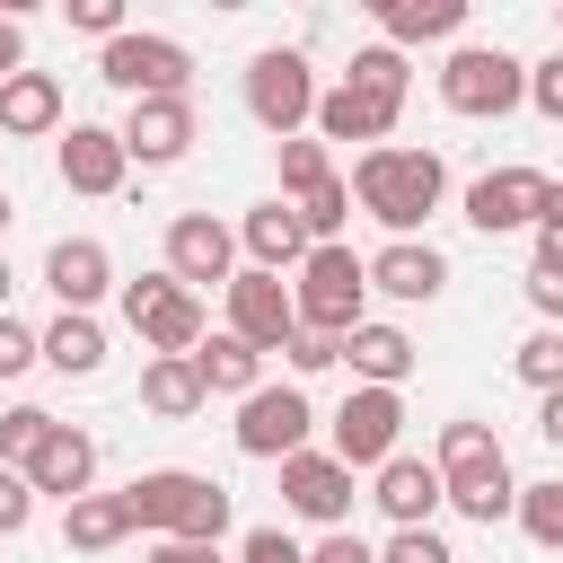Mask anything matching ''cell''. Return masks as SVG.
Returning a JSON list of instances; mask_svg holds the SVG:
<instances>
[{
    "label": "cell",
    "mask_w": 563,
    "mask_h": 563,
    "mask_svg": "<svg viewBox=\"0 0 563 563\" xmlns=\"http://www.w3.org/2000/svg\"><path fill=\"white\" fill-rule=\"evenodd\" d=\"M352 194H361V211H369L378 229L413 238V229L440 211L449 167H440V150H396V141H378V150H361V158H352Z\"/></svg>",
    "instance_id": "cell-1"
},
{
    "label": "cell",
    "mask_w": 563,
    "mask_h": 563,
    "mask_svg": "<svg viewBox=\"0 0 563 563\" xmlns=\"http://www.w3.org/2000/svg\"><path fill=\"white\" fill-rule=\"evenodd\" d=\"M290 299H299V325H317V334H352L361 308H369V255H352V246H308Z\"/></svg>",
    "instance_id": "cell-2"
},
{
    "label": "cell",
    "mask_w": 563,
    "mask_h": 563,
    "mask_svg": "<svg viewBox=\"0 0 563 563\" xmlns=\"http://www.w3.org/2000/svg\"><path fill=\"white\" fill-rule=\"evenodd\" d=\"M440 106L449 114H510V106H528V62L519 53H501V44H457L449 62H440Z\"/></svg>",
    "instance_id": "cell-3"
},
{
    "label": "cell",
    "mask_w": 563,
    "mask_h": 563,
    "mask_svg": "<svg viewBox=\"0 0 563 563\" xmlns=\"http://www.w3.org/2000/svg\"><path fill=\"white\" fill-rule=\"evenodd\" d=\"M317 70H308V53H290V44H264L255 62H246V114L273 132V141H299V123H317Z\"/></svg>",
    "instance_id": "cell-4"
},
{
    "label": "cell",
    "mask_w": 563,
    "mask_h": 563,
    "mask_svg": "<svg viewBox=\"0 0 563 563\" xmlns=\"http://www.w3.org/2000/svg\"><path fill=\"white\" fill-rule=\"evenodd\" d=\"M97 79L123 88L132 106H141V97H185V88H194V53H185L176 35H141V26H123V35L97 53Z\"/></svg>",
    "instance_id": "cell-5"
},
{
    "label": "cell",
    "mask_w": 563,
    "mask_h": 563,
    "mask_svg": "<svg viewBox=\"0 0 563 563\" xmlns=\"http://www.w3.org/2000/svg\"><path fill=\"white\" fill-rule=\"evenodd\" d=\"M229 334L255 343V352H290V334H299V299H290V282L246 264V273L229 282Z\"/></svg>",
    "instance_id": "cell-6"
},
{
    "label": "cell",
    "mask_w": 563,
    "mask_h": 563,
    "mask_svg": "<svg viewBox=\"0 0 563 563\" xmlns=\"http://www.w3.org/2000/svg\"><path fill=\"white\" fill-rule=\"evenodd\" d=\"M396 431H405V396L396 387H352L334 405V457L343 466H387L396 457Z\"/></svg>",
    "instance_id": "cell-7"
},
{
    "label": "cell",
    "mask_w": 563,
    "mask_h": 563,
    "mask_svg": "<svg viewBox=\"0 0 563 563\" xmlns=\"http://www.w3.org/2000/svg\"><path fill=\"white\" fill-rule=\"evenodd\" d=\"M545 185H554V176H537V167H493V176H475V185H466V220H475L484 238L537 229V211H545Z\"/></svg>",
    "instance_id": "cell-8"
},
{
    "label": "cell",
    "mask_w": 563,
    "mask_h": 563,
    "mask_svg": "<svg viewBox=\"0 0 563 563\" xmlns=\"http://www.w3.org/2000/svg\"><path fill=\"white\" fill-rule=\"evenodd\" d=\"M308 396L299 387H255L246 405H238V449L246 457H299L308 449Z\"/></svg>",
    "instance_id": "cell-9"
},
{
    "label": "cell",
    "mask_w": 563,
    "mask_h": 563,
    "mask_svg": "<svg viewBox=\"0 0 563 563\" xmlns=\"http://www.w3.org/2000/svg\"><path fill=\"white\" fill-rule=\"evenodd\" d=\"M282 501L317 528H343L352 519V466L334 449H299V457H282Z\"/></svg>",
    "instance_id": "cell-10"
},
{
    "label": "cell",
    "mask_w": 563,
    "mask_h": 563,
    "mask_svg": "<svg viewBox=\"0 0 563 563\" xmlns=\"http://www.w3.org/2000/svg\"><path fill=\"white\" fill-rule=\"evenodd\" d=\"M53 167H62V185H70V194H123L132 150H123V132H114V123H70V132H62V150H53Z\"/></svg>",
    "instance_id": "cell-11"
},
{
    "label": "cell",
    "mask_w": 563,
    "mask_h": 563,
    "mask_svg": "<svg viewBox=\"0 0 563 563\" xmlns=\"http://www.w3.org/2000/svg\"><path fill=\"white\" fill-rule=\"evenodd\" d=\"M167 273L194 290V282H238V238L211 220V211H176L167 220Z\"/></svg>",
    "instance_id": "cell-12"
},
{
    "label": "cell",
    "mask_w": 563,
    "mask_h": 563,
    "mask_svg": "<svg viewBox=\"0 0 563 563\" xmlns=\"http://www.w3.org/2000/svg\"><path fill=\"white\" fill-rule=\"evenodd\" d=\"M114 132H123V150H132L141 167H176V158L194 150V97H141Z\"/></svg>",
    "instance_id": "cell-13"
},
{
    "label": "cell",
    "mask_w": 563,
    "mask_h": 563,
    "mask_svg": "<svg viewBox=\"0 0 563 563\" xmlns=\"http://www.w3.org/2000/svg\"><path fill=\"white\" fill-rule=\"evenodd\" d=\"M44 290H53L62 308L97 317V299L114 290V255H106L97 238H53V255H44Z\"/></svg>",
    "instance_id": "cell-14"
},
{
    "label": "cell",
    "mask_w": 563,
    "mask_h": 563,
    "mask_svg": "<svg viewBox=\"0 0 563 563\" xmlns=\"http://www.w3.org/2000/svg\"><path fill=\"white\" fill-rule=\"evenodd\" d=\"M18 475H26L35 493H62V510H70V501H88V484H97V440L70 431V422H53V440H44Z\"/></svg>",
    "instance_id": "cell-15"
},
{
    "label": "cell",
    "mask_w": 563,
    "mask_h": 563,
    "mask_svg": "<svg viewBox=\"0 0 563 563\" xmlns=\"http://www.w3.org/2000/svg\"><path fill=\"white\" fill-rule=\"evenodd\" d=\"M238 246L255 255V273H282V264L299 273V264H308V220H299V202H282V194L255 202V211L238 220Z\"/></svg>",
    "instance_id": "cell-16"
},
{
    "label": "cell",
    "mask_w": 563,
    "mask_h": 563,
    "mask_svg": "<svg viewBox=\"0 0 563 563\" xmlns=\"http://www.w3.org/2000/svg\"><path fill=\"white\" fill-rule=\"evenodd\" d=\"M369 290H387V299H440L449 290V255L422 246V238H387L369 255Z\"/></svg>",
    "instance_id": "cell-17"
},
{
    "label": "cell",
    "mask_w": 563,
    "mask_h": 563,
    "mask_svg": "<svg viewBox=\"0 0 563 563\" xmlns=\"http://www.w3.org/2000/svg\"><path fill=\"white\" fill-rule=\"evenodd\" d=\"M369 501H378L396 528H431V510L449 501V484H440L431 457H405V449H396V457L378 466V493H369Z\"/></svg>",
    "instance_id": "cell-18"
},
{
    "label": "cell",
    "mask_w": 563,
    "mask_h": 563,
    "mask_svg": "<svg viewBox=\"0 0 563 563\" xmlns=\"http://www.w3.org/2000/svg\"><path fill=\"white\" fill-rule=\"evenodd\" d=\"M202 484H211V475H185V466H150V475H132V484H123V501H132V528H150V537H176V528H185V510L202 501Z\"/></svg>",
    "instance_id": "cell-19"
},
{
    "label": "cell",
    "mask_w": 563,
    "mask_h": 563,
    "mask_svg": "<svg viewBox=\"0 0 563 563\" xmlns=\"http://www.w3.org/2000/svg\"><path fill=\"white\" fill-rule=\"evenodd\" d=\"M343 361H352V378H361V387H405L422 352H413V334H405V325H378V317H361V325L343 334Z\"/></svg>",
    "instance_id": "cell-20"
},
{
    "label": "cell",
    "mask_w": 563,
    "mask_h": 563,
    "mask_svg": "<svg viewBox=\"0 0 563 563\" xmlns=\"http://www.w3.org/2000/svg\"><path fill=\"white\" fill-rule=\"evenodd\" d=\"M440 484H449V510H466L475 528H493V519H510V510H519V475H510V457L457 466V475H440Z\"/></svg>",
    "instance_id": "cell-21"
},
{
    "label": "cell",
    "mask_w": 563,
    "mask_h": 563,
    "mask_svg": "<svg viewBox=\"0 0 563 563\" xmlns=\"http://www.w3.org/2000/svg\"><path fill=\"white\" fill-rule=\"evenodd\" d=\"M53 123H62V79H53V70L0 79V141H35V132H53Z\"/></svg>",
    "instance_id": "cell-22"
},
{
    "label": "cell",
    "mask_w": 563,
    "mask_h": 563,
    "mask_svg": "<svg viewBox=\"0 0 563 563\" xmlns=\"http://www.w3.org/2000/svg\"><path fill=\"white\" fill-rule=\"evenodd\" d=\"M194 369H202V387H211V396H238V405L264 387V352H255V343H238L229 325H220V334L194 352Z\"/></svg>",
    "instance_id": "cell-23"
},
{
    "label": "cell",
    "mask_w": 563,
    "mask_h": 563,
    "mask_svg": "<svg viewBox=\"0 0 563 563\" xmlns=\"http://www.w3.org/2000/svg\"><path fill=\"white\" fill-rule=\"evenodd\" d=\"M123 537H132V501H123V493H88V501L62 510V545H70V554H106V545H123Z\"/></svg>",
    "instance_id": "cell-24"
},
{
    "label": "cell",
    "mask_w": 563,
    "mask_h": 563,
    "mask_svg": "<svg viewBox=\"0 0 563 563\" xmlns=\"http://www.w3.org/2000/svg\"><path fill=\"white\" fill-rule=\"evenodd\" d=\"M378 26H387L396 53L405 44H440V35L466 26V0H378Z\"/></svg>",
    "instance_id": "cell-25"
},
{
    "label": "cell",
    "mask_w": 563,
    "mask_h": 563,
    "mask_svg": "<svg viewBox=\"0 0 563 563\" xmlns=\"http://www.w3.org/2000/svg\"><path fill=\"white\" fill-rule=\"evenodd\" d=\"M387 132H396V114L369 106L361 88H325V97H317V141H369V150H378Z\"/></svg>",
    "instance_id": "cell-26"
},
{
    "label": "cell",
    "mask_w": 563,
    "mask_h": 563,
    "mask_svg": "<svg viewBox=\"0 0 563 563\" xmlns=\"http://www.w3.org/2000/svg\"><path fill=\"white\" fill-rule=\"evenodd\" d=\"M44 361H53L62 378H97V369H106V325L79 317V308H62V317L44 325Z\"/></svg>",
    "instance_id": "cell-27"
},
{
    "label": "cell",
    "mask_w": 563,
    "mask_h": 563,
    "mask_svg": "<svg viewBox=\"0 0 563 563\" xmlns=\"http://www.w3.org/2000/svg\"><path fill=\"white\" fill-rule=\"evenodd\" d=\"M141 405H150L158 422H185V413L211 405V387H202L194 361H150V369H141Z\"/></svg>",
    "instance_id": "cell-28"
},
{
    "label": "cell",
    "mask_w": 563,
    "mask_h": 563,
    "mask_svg": "<svg viewBox=\"0 0 563 563\" xmlns=\"http://www.w3.org/2000/svg\"><path fill=\"white\" fill-rule=\"evenodd\" d=\"M343 88H361L369 106H387V114H396V106H405V53H396V44H361V53H352V70H343Z\"/></svg>",
    "instance_id": "cell-29"
},
{
    "label": "cell",
    "mask_w": 563,
    "mask_h": 563,
    "mask_svg": "<svg viewBox=\"0 0 563 563\" xmlns=\"http://www.w3.org/2000/svg\"><path fill=\"white\" fill-rule=\"evenodd\" d=\"M510 519L528 528V545L563 554V475H554V484H519V510H510Z\"/></svg>",
    "instance_id": "cell-30"
},
{
    "label": "cell",
    "mask_w": 563,
    "mask_h": 563,
    "mask_svg": "<svg viewBox=\"0 0 563 563\" xmlns=\"http://www.w3.org/2000/svg\"><path fill=\"white\" fill-rule=\"evenodd\" d=\"M484 457H501V440H493V422H475V413H457V422H440V475H457V466H484Z\"/></svg>",
    "instance_id": "cell-31"
},
{
    "label": "cell",
    "mask_w": 563,
    "mask_h": 563,
    "mask_svg": "<svg viewBox=\"0 0 563 563\" xmlns=\"http://www.w3.org/2000/svg\"><path fill=\"white\" fill-rule=\"evenodd\" d=\"M299 220H308V246H343V220H352V185L334 176V185H317L308 202H299Z\"/></svg>",
    "instance_id": "cell-32"
},
{
    "label": "cell",
    "mask_w": 563,
    "mask_h": 563,
    "mask_svg": "<svg viewBox=\"0 0 563 563\" xmlns=\"http://www.w3.org/2000/svg\"><path fill=\"white\" fill-rule=\"evenodd\" d=\"M44 440H53V413H44V405H9V413H0V466H26Z\"/></svg>",
    "instance_id": "cell-33"
},
{
    "label": "cell",
    "mask_w": 563,
    "mask_h": 563,
    "mask_svg": "<svg viewBox=\"0 0 563 563\" xmlns=\"http://www.w3.org/2000/svg\"><path fill=\"white\" fill-rule=\"evenodd\" d=\"M510 369H519L537 396H554V387H563V334H554V325H537V334L510 352Z\"/></svg>",
    "instance_id": "cell-34"
},
{
    "label": "cell",
    "mask_w": 563,
    "mask_h": 563,
    "mask_svg": "<svg viewBox=\"0 0 563 563\" xmlns=\"http://www.w3.org/2000/svg\"><path fill=\"white\" fill-rule=\"evenodd\" d=\"M273 150H282V185H290L299 202H308L317 185H334V158H325V141H273Z\"/></svg>",
    "instance_id": "cell-35"
},
{
    "label": "cell",
    "mask_w": 563,
    "mask_h": 563,
    "mask_svg": "<svg viewBox=\"0 0 563 563\" xmlns=\"http://www.w3.org/2000/svg\"><path fill=\"white\" fill-rule=\"evenodd\" d=\"M176 290H185L176 273H141V282H123V325L141 334V325H150V317H158V308H167Z\"/></svg>",
    "instance_id": "cell-36"
},
{
    "label": "cell",
    "mask_w": 563,
    "mask_h": 563,
    "mask_svg": "<svg viewBox=\"0 0 563 563\" xmlns=\"http://www.w3.org/2000/svg\"><path fill=\"white\" fill-rule=\"evenodd\" d=\"M176 537H185V545H220V537H229V493H220V484H202V501L185 510V528H176Z\"/></svg>",
    "instance_id": "cell-37"
},
{
    "label": "cell",
    "mask_w": 563,
    "mask_h": 563,
    "mask_svg": "<svg viewBox=\"0 0 563 563\" xmlns=\"http://www.w3.org/2000/svg\"><path fill=\"white\" fill-rule=\"evenodd\" d=\"M528 273H554L563 282V185H545V211H537V264Z\"/></svg>",
    "instance_id": "cell-38"
},
{
    "label": "cell",
    "mask_w": 563,
    "mask_h": 563,
    "mask_svg": "<svg viewBox=\"0 0 563 563\" xmlns=\"http://www.w3.org/2000/svg\"><path fill=\"white\" fill-rule=\"evenodd\" d=\"M282 361H290V369H299V378H317V369H334V361H343V334H317V325H299V334H290V352H282Z\"/></svg>",
    "instance_id": "cell-39"
},
{
    "label": "cell",
    "mask_w": 563,
    "mask_h": 563,
    "mask_svg": "<svg viewBox=\"0 0 563 563\" xmlns=\"http://www.w3.org/2000/svg\"><path fill=\"white\" fill-rule=\"evenodd\" d=\"M35 361H44V334L18 325V317H0V378H26Z\"/></svg>",
    "instance_id": "cell-40"
},
{
    "label": "cell",
    "mask_w": 563,
    "mask_h": 563,
    "mask_svg": "<svg viewBox=\"0 0 563 563\" xmlns=\"http://www.w3.org/2000/svg\"><path fill=\"white\" fill-rule=\"evenodd\" d=\"M378 563H457V554H449V537H440V528H396Z\"/></svg>",
    "instance_id": "cell-41"
},
{
    "label": "cell",
    "mask_w": 563,
    "mask_h": 563,
    "mask_svg": "<svg viewBox=\"0 0 563 563\" xmlns=\"http://www.w3.org/2000/svg\"><path fill=\"white\" fill-rule=\"evenodd\" d=\"M528 106H537L545 123H563V53H545V62L528 70Z\"/></svg>",
    "instance_id": "cell-42"
},
{
    "label": "cell",
    "mask_w": 563,
    "mask_h": 563,
    "mask_svg": "<svg viewBox=\"0 0 563 563\" xmlns=\"http://www.w3.org/2000/svg\"><path fill=\"white\" fill-rule=\"evenodd\" d=\"M26 519H35V484H26L18 466H0V537H18Z\"/></svg>",
    "instance_id": "cell-43"
},
{
    "label": "cell",
    "mask_w": 563,
    "mask_h": 563,
    "mask_svg": "<svg viewBox=\"0 0 563 563\" xmlns=\"http://www.w3.org/2000/svg\"><path fill=\"white\" fill-rule=\"evenodd\" d=\"M238 563H308V554H299V537H282V528H246Z\"/></svg>",
    "instance_id": "cell-44"
},
{
    "label": "cell",
    "mask_w": 563,
    "mask_h": 563,
    "mask_svg": "<svg viewBox=\"0 0 563 563\" xmlns=\"http://www.w3.org/2000/svg\"><path fill=\"white\" fill-rule=\"evenodd\" d=\"M70 26H79V35H106V44H114V35H123V0H70Z\"/></svg>",
    "instance_id": "cell-45"
},
{
    "label": "cell",
    "mask_w": 563,
    "mask_h": 563,
    "mask_svg": "<svg viewBox=\"0 0 563 563\" xmlns=\"http://www.w3.org/2000/svg\"><path fill=\"white\" fill-rule=\"evenodd\" d=\"M308 563H378V554H369V545H361L352 528H325V545H317Z\"/></svg>",
    "instance_id": "cell-46"
},
{
    "label": "cell",
    "mask_w": 563,
    "mask_h": 563,
    "mask_svg": "<svg viewBox=\"0 0 563 563\" xmlns=\"http://www.w3.org/2000/svg\"><path fill=\"white\" fill-rule=\"evenodd\" d=\"M141 563H229V554H220V545H185V537H158Z\"/></svg>",
    "instance_id": "cell-47"
},
{
    "label": "cell",
    "mask_w": 563,
    "mask_h": 563,
    "mask_svg": "<svg viewBox=\"0 0 563 563\" xmlns=\"http://www.w3.org/2000/svg\"><path fill=\"white\" fill-rule=\"evenodd\" d=\"M18 70H26V26L0 9V79H18Z\"/></svg>",
    "instance_id": "cell-48"
},
{
    "label": "cell",
    "mask_w": 563,
    "mask_h": 563,
    "mask_svg": "<svg viewBox=\"0 0 563 563\" xmlns=\"http://www.w3.org/2000/svg\"><path fill=\"white\" fill-rule=\"evenodd\" d=\"M528 308H537V317H563V282H554V273H528Z\"/></svg>",
    "instance_id": "cell-49"
},
{
    "label": "cell",
    "mask_w": 563,
    "mask_h": 563,
    "mask_svg": "<svg viewBox=\"0 0 563 563\" xmlns=\"http://www.w3.org/2000/svg\"><path fill=\"white\" fill-rule=\"evenodd\" d=\"M537 431H545V440H554V449H563V387H554V396H545V405H537Z\"/></svg>",
    "instance_id": "cell-50"
},
{
    "label": "cell",
    "mask_w": 563,
    "mask_h": 563,
    "mask_svg": "<svg viewBox=\"0 0 563 563\" xmlns=\"http://www.w3.org/2000/svg\"><path fill=\"white\" fill-rule=\"evenodd\" d=\"M9 290H18V282H9V255H0V317H9Z\"/></svg>",
    "instance_id": "cell-51"
},
{
    "label": "cell",
    "mask_w": 563,
    "mask_h": 563,
    "mask_svg": "<svg viewBox=\"0 0 563 563\" xmlns=\"http://www.w3.org/2000/svg\"><path fill=\"white\" fill-rule=\"evenodd\" d=\"M0 229H9V194H0Z\"/></svg>",
    "instance_id": "cell-52"
}]
</instances>
